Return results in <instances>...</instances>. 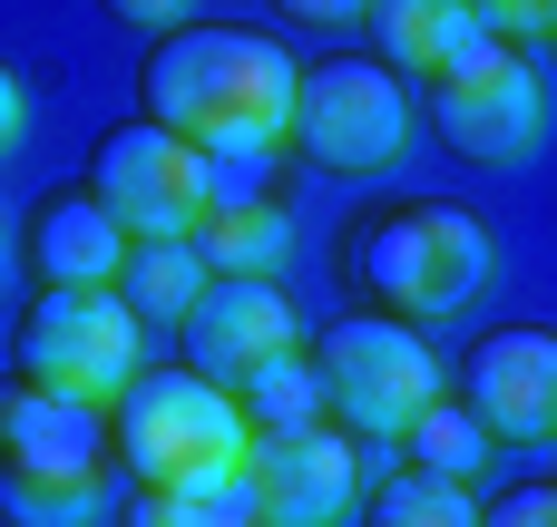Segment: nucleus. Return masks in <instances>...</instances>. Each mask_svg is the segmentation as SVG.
Listing matches in <instances>:
<instances>
[{"label":"nucleus","mask_w":557,"mask_h":527,"mask_svg":"<svg viewBox=\"0 0 557 527\" xmlns=\"http://www.w3.org/2000/svg\"><path fill=\"white\" fill-rule=\"evenodd\" d=\"M49 460H108V430L98 411L39 391V381H10L0 391V469H49Z\"/></svg>","instance_id":"ddd939ff"},{"label":"nucleus","mask_w":557,"mask_h":527,"mask_svg":"<svg viewBox=\"0 0 557 527\" xmlns=\"http://www.w3.org/2000/svg\"><path fill=\"white\" fill-rule=\"evenodd\" d=\"M245 401L196 372H137V391L117 401V460L166 499H225L245 479Z\"/></svg>","instance_id":"f03ea898"},{"label":"nucleus","mask_w":557,"mask_h":527,"mask_svg":"<svg viewBox=\"0 0 557 527\" xmlns=\"http://www.w3.org/2000/svg\"><path fill=\"white\" fill-rule=\"evenodd\" d=\"M401 450H411V469H431V479H450V489H480L490 460H499V440H490L460 401H431V411L401 430Z\"/></svg>","instance_id":"a211bd4d"},{"label":"nucleus","mask_w":557,"mask_h":527,"mask_svg":"<svg viewBox=\"0 0 557 527\" xmlns=\"http://www.w3.org/2000/svg\"><path fill=\"white\" fill-rule=\"evenodd\" d=\"M29 254H39V284L49 293H117V274H127V225L78 186V196H49L39 205V235H29Z\"/></svg>","instance_id":"f8f14e48"},{"label":"nucleus","mask_w":557,"mask_h":527,"mask_svg":"<svg viewBox=\"0 0 557 527\" xmlns=\"http://www.w3.org/2000/svg\"><path fill=\"white\" fill-rule=\"evenodd\" d=\"M127 527H206V499H166V489H137V518Z\"/></svg>","instance_id":"b1692460"},{"label":"nucleus","mask_w":557,"mask_h":527,"mask_svg":"<svg viewBox=\"0 0 557 527\" xmlns=\"http://www.w3.org/2000/svg\"><path fill=\"white\" fill-rule=\"evenodd\" d=\"M0 499H10V518H29V527H78V518H98V499H108V460L0 469Z\"/></svg>","instance_id":"dca6fc26"},{"label":"nucleus","mask_w":557,"mask_h":527,"mask_svg":"<svg viewBox=\"0 0 557 527\" xmlns=\"http://www.w3.org/2000/svg\"><path fill=\"white\" fill-rule=\"evenodd\" d=\"M480 527H557V479H539V489H509V499H499Z\"/></svg>","instance_id":"5701e85b"},{"label":"nucleus","mask_w":557,"mask_h":527,"mask_svg":"<svg viewBox=\"0 0 557 527\" xmlns=\"http://www.w3.org/2000/svg\"><path fill=\"white\" fill-rule=\"evenodd\" d=\"M20 137H29V88H20V68L0 59V156H20Z\"/></svg>","instance_id":"393cba45"},{"label":"nucleus","mask_w":557,"mask_h":527,"mask_svg":"<svg viewBox=\"0 0 557 527\" xmlns=\"http://www.w3.org/2000/svg\"><path fill=\"white\" fill-rule=\"evenodd\" d=\"M372 527H480V509H470V489H450V479H431V469H401V479L372 499Z\"/></svg>","instance_id":"aec40b11"},{"label":"nucleus","mask_w":557,"mask_h":527,"mask_svg":"<svg viewBox=\"0 0 557 527\" xmlns=\"http://www.w3.org/2000/svg\"><path fill=\"white\" fill-rule=\"evenodd\" d=\"M431 117L470 166H529L539 137H548V78H539V59H519L499 39H470L431 78Z\"/></svg>","instance_id":"0eeeda50"},{"label":"nucleus","mask_w":557,"mask_h":527,"mask_svg":"<svg viewBox=\"0 0 557 527\" xmlns=\"http://www.w3.org/2000/svg\"><path fill=\"white\" fill-rule=\"evenodd\" d=\"M245 509L264 527H352L362 509V450L352 430H255L245 440Z\"/></svg>","instance_id":"1a4fd4ad"},{"label":"nucleus","mask_w":557,"mask_h":527,"mask_svg":"<svg viewBox=\"0 0 557 527\" xmlns=\"http://www.w3.org/2000/svg\"><path fill=\"white\" fill-rule=\"evenodd\" d=\"M196 254L206 274H235V284H274L284 254H294V225L274 196H215V215L196 225Z\"/></svg>","instance_id":"4468645a"},{"label":"nucleus","mask_w":557,"mask_h":527,"mask_svg":"<svg viewBox=\"0 0 557 527\" xmlns=\"http://www.w3.org/2000/svg\"><path fill=\"white\" fill-rule=\"evenodd\" d=\"M206 284H215V274H206V254H196V244H137V254H127V274H117V293H127V313H137V323H186Z\"/></svg>","instance_id":"f3484780"},{"label":"nucleus","mask_w":557,"mask_h":527,"mask_svg":"<svg viewBox=\"0 0 557 527\" xmlns=\"http://www.w3.org/2000/svg\"><path fill=\"white\" fill-rule=\"evenodd\" d=\"M294 88H304V68L284 39L196 20L176 39H157V59H147V127L186 137L196 156L255 166L294 137Z\"/></svg>","instance_id":"f257e3e1"},{"label":"nucleus","mask_w":557,"mask_h":527,"mask_svg":"<svg viewBox=\"0 0 557 527\" xmlns=\"http://www.w3.org/2000/svg\"><path fill=\"white\" fill-rule=\"evenodd\" d=\"M372 29H382V68L401 59V78H441L480 39L470 0H372Z\"/></svg>","instance_id":"2eb2a0df"},{"label":"nucleus","mask_w":557,"mask_h":527,"mask_svg":"<svg viewBox=\"0 0 557 527\" xmlns=\"http://www.w3.org/2000/svg\"><path fill=\"white\" fill-rule=\"evenodd\" d=\"M499 450H539L557 440V332H490L470 362V401H460Z\"/></svg>","instance_id":"9b49d317"},{"label":"nucleus","mask_w":557,"mask_h":527,"mask_svg":"<svg viewBox=\"0 0 557 527\" xmlns=\"http://www.w3.org/2000/svg\"><path fill=\"white\" fill-rule=\"evenodd\" d=\"M137 313H127V293H39L29 303V323H20V372L39 381V391H59V401H78V411H117L127 391H137Z\"/></svg>","instance_id":"423d86ee"},{"label":"nucleus","mask_w":557,"mask_h":527,"mask_svg":"<svg viewBox=\"0 0 557 527\" xmlns=\"http://www.w3.org/2000/svg\"><path fill=\"white\" fill-rule=\"evenodd\" d=\"M127 29H147V39H176V29H196V0H108Z\"/></svg>","instance_id":"4be33fe9"},{"label":"nucleus","mask_w":557,"mask_h":527,"mask_svg":"<svg viewBox=\"0 0 557 527\" xmlns=\"http://www.w3.org/2000/svg\"><path fill=\"white\" fill-rule=\"evenodd\" d=\"M235 401H245V430H313L323 421V372L294 352V362H264Z\"/></svg>","instance_id":"6ab92c4d"},{"label":"nucleus","mask_w":557,"mask_h":527,"mask_svg":"<svg viewBox=\"0 0 557 527\" xmlns=\"http://www.w3.org/2000/svg\"><path fill=\"white\" fill-rule=\"evenodd\" d=\"M421 137V108H411V78L382 68V59H323L304 68L294 88V147L323 166V176H392Z\"/></svg>","instance_id":"20e7f679"},{"label":"nucleus","mask_w":557,"mask_h":527,"mask_svg":"<svg viewBox=\"0 0 557 527\" xmlns=\"http://www.w3.org/2000/svg\"><path fill=\"white\" fill-rule=\"evenodd\" d=\"M176 332H186V372L215 381V391H245L264 362H294V352H304L294 303H284L274 284H235V274H215Z\"/></svg>","instance_id":"9d476101"},{"label":"nucleus","mask_w":557,"mask_h":527,"mask_svg":"<svg viewBox=\"0 0 557 527\" xmlns=\"http://www.w3.org/2000/svg\"><path fill=\"white\" fill-rule=\"evenodd\" d=\"M470 20H480V39H499V49L557 39V0H470Z\"/></svg>","instance_id":"412c9836"},{"label":"nucleus","mask_w":557,"mask_h":527,"mask_svg":"<svg viewBox=\"0 0 557 527\" xmlns=\"http://www.w3.org/2000/svg\"><path fill=\"white\" fill-rule=\"evenodd\" d=\"M88 196L127 225V244H196V225L215 215V156H196L186 137H166V127H117L108 147H98V176H88Z\"/></svg>","instance_id":"6e6552de"},{"label":"nucleus","mask_w":557,"mask_h":527,"mask_svg":"<svg viewBox=\"0 0 557 527\" xmlns=\"http://www.w3.org/2000/svg\"><path fill=\"white\" fill-rule=\"evenodd\" d=\"M206 527H264V518L245 509V489H225V499H206Z\"/></svg>","instance_id":"bb28decb"},{"label":"nucleus","mask_w":557,"mask_h":527,"mask_svg":"<svg viewBox=\"0 0 557 527\" xmlns=\"http://www.w3.org/2000/svg\"><path fill=\"white\" fill-rule=\"evenodd\" d=\"M490 274H499V244L450 196H421V205L382 215L372 244H362V284L382 293L392 323H450V313H470L490 293Z\"/></svg>","instance_id":"7ed1b4c3"},{"label":"nucleus","mask_w":557,"mask_h":527,"mask_svg":"<svg viewBox=\"0 0 557 527\" xmlns=\"http://www.w3.org/2000/svg\"><path fill=\"white\" fill-rule=\"evenodd\" d=\"M294 20H313V29H352V20H372V0H284Z\"/></svg>","instance_id":"a878e982"},{"label":"nucleus","mask_w":557,"mask_h":527,"mask_svg":"<svg viewBox=\"0 0 557 527\" xmlns=\"http://www.w3.org/2000/svg\"><path fill=\"white\" fill-rule=\"evenodd\" d=\"M313 372H323V411L352 440H401L441 401V352L421 342V323H392V313L333 323L323 352H313Z\"/></svg>","instance_id":"39448f33"}]
</instances>
